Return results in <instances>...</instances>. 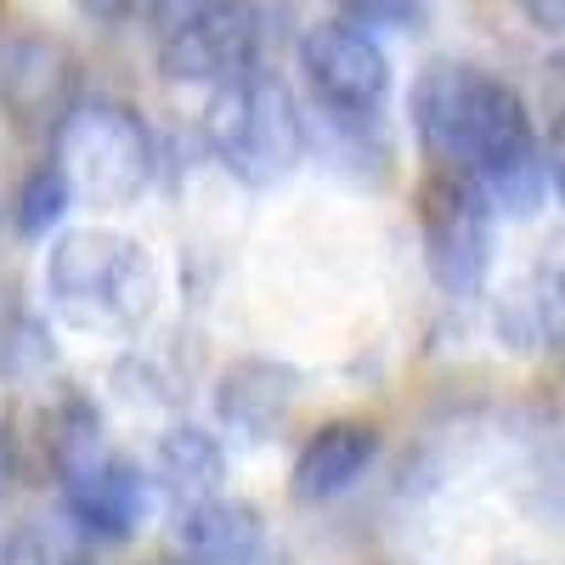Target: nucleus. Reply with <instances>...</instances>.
Listing matches in <instances>:
<instances>
[{
  "label": "nucleus",
  "mask_w": 565,
  "mask_h": 565,
  "mask_svg": "<svg viewBox=\"0 0 565 565\" xmlns=\"http://www.w3.org/2000/svg\"><path fill=\"white\" fill-rule=\"evenodd\" d=\"M413 130L436 170L476 175L492 210L532 215L548 199V159L532 130V114L509 79L476 63H430L407 97Z\"/></svg>",
  "instance_id": "1"
},
{
  "label": "nucleus",
  "mask_w": 565,
  "mask_h": 565,
  "mask_svg": "<svg viewBox=\"0 0 565 565\" xmlns=\"http://www.w3.org/2000/svg\"><path fill=\"white\" fill-rule=\"evenodd\" d=\"M45 295L57 317L85 334H136L159 306V266L125 232L108 226H79L63 232L45 255Z\"/></svg>",
  "instance_id": "2"
},
{
  "label": "nucleus",
  "mask_w": 565,
  "mask_h": 565,
  "mask_svg": "<svg viewBox=\"0 0 565 565\" xmlns=\"http://www.w3.org/2000/svg\"><path fill=\"white\" fill-rule=\"evenodd\" d=\"M210 148L221 170L244 186L289 181L306 159V119L295 90L266 68L221 85L210 103Z\"/></svg>",
  "instance_id": "3"
},
{
  "label": "nucleus",
  "mask_w": 565,
  "mask_h": 565,
  "mask_svg": "<svg viewBox=\"0 0 565 565\" xmlns=\"http://www.w3.org/2000/svg\"><path fill=\"white\" fill-rule=\"evenodd\" d=\"M57 170L68 175V193L79 204H136L153 181V136L130 108L74 103L57 130Z\"/></svg>",
  "instance_id": "4"
},
{
  "label": "nucleus",
  "mask_w": 565,
  "mask_h": 565,
  "mask_svg": "<svg viewBox=\"0 0 565 565\" xmlns=\"http://www.w3.org/2000/svg\"><path fill=\"white\" fill-rule=\"evenodd\" d=\"M492 199L476 175L458 170H430L418 193V226H424V260H430V277L447 295L469 300L481 295L487 266H492Z\"/></svg>",
  "instance_id": "5"
},
{
  "label": "nucleus",
  "mask_w": 565,
  "mask_h": 565,
  "mask_svg": "<svg viewBox=\"0 0 565 565\" xmlns=\"http://www.w3.org/2000/svg\"><path fill=\"white\" fill-rule=\"evenodd\" d=\"M63 441V514L74 521L79 537H97V543H125L141 532V521H148L153 509V487L148 476H141L136 463L114 458L97 430H79V424H68V430L57 436Z\"/></svg>",
  "instance_id": "6"
},
{
  "label": "nucleus",
  "mask_w": 565,
  "mask_h": 565,
  "mask_svg": "<svg viewBox=\"0 0 565 565\" xmlns=\"http://www.w3.org/2000/svg\"><path fill=\"white\" fill-rule=\"evenodd\" d=\"M300 68L311 97L334 114V119H373L391 97V63L380 52V40L367 29L334 18V23H317L300 40Z\"/></svg>",
  "instance_id": "7"
},
{
  "label": "nucleus",
  "mask_w": 565,
  "mask_h": 565,
  "mask_svg": "<svg viewBox=\"0 0 565 565\" xmlns=\"http://www.w3.org/2000/svg\"><path fill=\"white\" fill-rule=\"evenodd\" d=\"M266 52V18L255 0H221L186 29L164 34V74L181 85H232L255 74Z\"/></svg>",
  "instance_id": "8"
},
{
  "label": "nucleus",
  "mask_w": 565,
  "mask_h": 565,
  "mask_svg": "<svg viewBox=\"0 0 565 565\" xmlns=\"http://www.w3.org/2000/svg\"><path fill=\"white\" fill-rule=\"evenodd\" d=\"M380 458V430L367 418H328L295 458V498L300 503H334L345 498Z\"/></svg>",
  "instance_id": "9"
},
{
  "label": "nucleus",
  "mask_w": 565,
  "mask_h": 565,
  "mask_svg": "<svg viewBox=\"0 0 565 565\" xmlns=\"http://www.w3.org/2000/svg\"><path fill=\"white\" fill-rule=\"evenodd\" d=\"M295 407V367L282 362H238L215 391V413L232 436L244 441H266L277 436V424Z\"/></svg>",
  "instance_id": "10"
},
{
  "label": "nucleus",
  "mask_w": 565,
  "mask_h": 565,
  "mask_svg": "<svg viewBox=\"0 0 565 565\" xmlns=\"http://www.w3.org/2000/svg\"><path fill=\"white\" fill-rule=\"evenodd\" d=\"M221 476H226V452L204 424H175V430L159 441V481L181 503V514L210 503L221 492Z\"/></svg>",
  "instance_id": "11"
},
{
  "label": "nucleus",
  "mask_w": 565,
  "mask_h": 565,
  "mask_svg": "<svg viewBox=\"0 0 565 565\" xmlns=\"http://www.w3.org/2000/svg\"><path fill=\"white\" fill-rule=\"evenodd\" d=\"M0 565H79V532L74 521H23L12 526L7 548H0Z\"/></svg>",
  "instance_id": "12"
},
{
  "label": "nucleus",
  "mask_w": 565,
  "mask_h": 565,
  "mask_svg": "<svg viewBox=\"0 0 565 565\" xmlns=\"http://www.w3.org/2000/svg\"><path fill=\"white\" fill-rule=\"evenodd\" d=\"M68 204H74V193H68V175H63V170H57V159H52V164H40V170L23 181L18 226L29 232V238H40V232H52V226L68 215Z\"/></svg>",
  "instance_id": "13"
},
{
  "label": "nucleus",
  "mask_w": 565,
  "mask_h": 565,
  "mask_svg": "<svg viewBox=\"0 0 565 565\" xmlns=\"http://www.w3.org/2000/svg\"><path fill=\"white\" fill-rule=\"evenodd\" d=\"M430 0H340V18L356 29H418Z\"/></svg>",
  "instance_id": "14"
},
{
  "label": "nucleus",
  "mask_w": 565,
  "mask_h": 565,
  "mask_svg": "<svg viewBox=\"0 0 565 565\" xmlns=\"http://www.w3.org/2000/svg\"><path fill=\"white\" fill-rule=\"evenodd\" d=\"M210 7H221V0H153V23L164 29V34H175V29H186V23H193V18H204Z\"/></svg>",
  "instance_id": "15"
},
{
  "label": "nucleus",
  "mask_w": 565,
  "mask_h": 565,
  "mask_svg": "<svg viewBox=\"0 0 565 565\" xmlns=\"http://www.w3.org/2000/svg\"><path fill=\"white\" fill-rule=\"evenodd\" d=\"M79 12L97 23H130V18H148L153 0H79Z\"/></svg>",
  "instance_id": "16"
},
{
  "label": "nucleus",
  "mask_w": 565,
  "mask_h": 565,
  "mask_svg": "<svg viewBox=\"0 0 565 565\" xmlns=\"http://www.w3.org/2000/svg\"><path fill=\"white\" fill-rule=\"evenodd\" d=\"M543 159H548V181H554V193L565 199V108L554 114V125H548V148H543Z\"/></svg>",
  "instance_id": "17"
},
{
  "label": "nucleus",
  "mask_w": 565,
  "mask_h": 565,
  "mask_svg": "<svg viewBox=\"0 0 565 565\" xmlns=\"http://www.w3.org/2000/svg\"><path fill=\"white\" fill-rule=\"evenodd\" d=\"M521 7H526L543 29H559V34H565V0H521Z\"/></svg>",
  "instance_id": "18"
},
{
  "label": "nucleus",
  "mask_w": 565,
  "mask_h": 565,
  "mask_svg": "<svg viewBox=\"0 0 565 565\" xmlns=\"http://www.w3.org/2000/svg\"><path fill=\"white\" fill-rule=\"evenodd\" d=\"M7 487H12V441L0 430V498H7Z\"/></svg>",
  "instance_id": "19"
},
{
  "label": "nucleus",
  "mask_w": 565,
  "mask_h": 565,
  "mask_svg": "<svg viewBox=\"0 0 565 565\" xmlns=\"http://www.w3.org/2000/svg\"><path fill=\"white\" fill-rule=\"evenodd\" d=\"M559 68H565V57H559Z\"/></svg>",
  "instance_id": "20"
}]
</instances>
